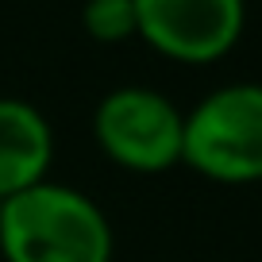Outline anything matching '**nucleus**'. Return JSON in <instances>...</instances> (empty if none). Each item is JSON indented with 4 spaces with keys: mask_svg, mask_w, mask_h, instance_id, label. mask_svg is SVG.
<instances>
[{
    "mask_svg": "<svg viewBox=\"0 0 262 262\" xmlns=\"http://www.w3.org/2000/svg\"><path fill=\"white\" fill-rule=\"evenodd\" d=\"M4 262H112V224L93 196L39 181L0 201Z\"/></svg>",
    "mask_w": 262,
    "mask_h": 262,
    "instance_id": "f257e3e1",
    "label": "nucleus"
},
{
    "mask_svg": "<svg viewBox=\"0 0 262 262\" xmlns=\"http://www.w3.org/2000/svg\"><path fill=\"white\" fill-rule=\"evenodd\" d=\"M181 162L216 185L262 181V85H220L196 100L185 112Z\"/></svg>",
    "mask_w": 262,
    "mask_h": 262,
    "instance_id": "f03ea898",
    "label": "nucleus"
},
{
    "mask_svg": "<svg viewBox=\"0 0 262 262\" xmlns=\"http://www.w3.org/2000/svg\"><path fill=\"white\" fill-rule=\"evenodd\" d=\"M247 0H135V35L162 58L208 66L235 50Z\"/></svg>",
    "mask_w": 262,
    "mask_h": 262,
    "instance_id": "20e7f679",
    "label": "nucleus"
},
{
    "mask_svg": "<svg viewBox=\"0 0 262 262\" xmlns=\"http://www.w3.org/2000/svg\"><path fill=\"white\" fill-rule=\"evenodd\" d=\"M54 131L35 104L0 97V201L50 178Z\"/></svg>",
    "mask_w": 262,
    "mask_h": 262,
    "instance_id": "39448f33",
    "label": "nucleus"
},
{
    "mask_svg": "<svg viewBox=\"0 0 262 262\" xmlns=\"http://www.w3.org/2000/svg\"><path fill=\"white\" fill-rule=\"evenodd\" d=\"M185 112L166 93L120 85L93 112V139L108 162L131 173H162L181 162Z\"/></svg>",
    "mask_w": 262,
    "mask_h": 262,
    "instance_id": "7ed1b4c3",
    "label": "nucleus"
},
{
    "mask_svg": "<svg viewBox=\"0 0 262 262\" xmlns=\"http://www.w3.org/2000/svg\"><path fill=\"white\" fill-rule=\"evenodd\" d=\"M81 27L97 42L135 39V0H85Z\"/></svg>",
    "mask_w": 262,
    "mask_h": 262,
    "instance_id": "423d86ee",
    "label": "nucleus"
}]
</instances>
